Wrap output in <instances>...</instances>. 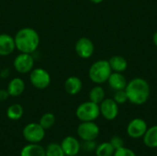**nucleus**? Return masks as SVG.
Returning a JSON list of instances; mask_svg holds the SVG:
<instances>
[{
  "label": "nucleus",
  "mask_w": 157,
  "mask_h": 156,
  "mask_svg": "<svg viewBox=\"0 0 157 156\" xmlns=\"http://www.w3.org/2000/svg\"><path fill=\"white\" fill-rule=\"evenodd\" d=\"M125 91L127 93L128 101L136 106L145 104L151 95L149 83L142 77H135L128 82Z\"/></svg>",
  "instance_id": "f257e3e1"
},
{
  "label": "nucleus",
  "mask_w": 157,
  "mask_h": 156,
  "mask_svg": "<svg viewBox=\"0 0 157 156\" xmlns=\"http://www.w3.org/2000/svg\"><path fill=\"white\" fill-rule=\"evenodd\" d=\"M14 40L16 49L24 53H33L40 44V36L32 28L20 29L16 33Z\"/></svg>",
  "instance_id": "f03ea898"
},
{
  "label": "nucleus",
  "mask_w": 157,
  "mask_h": 156,
  "mask_svg": "<svg viewBox=\"0 0 157 156\" xmlns=\"http://www.w3.org/2000/svg\"><path fill=\"white\" fill-rule=\"evenodd\" d=\"M112 70L107 60H98L91 64L88 70L89 79L96 85H102L108 82Z\"/></svg>",
  "instance_id": "7ed1b4c3"
},
{
  "label": "nucleus",
  "mask_w": 157,
  "mask_h": 156,
  "mask_svg": "<svg viewBox=\"0 0 157 156\" xmlns=\"http://www.w3.org/2000/svg\"><path fill=\"white\" fill-rule=\"evenodd\" d=\"M75 115L80 121H95L100 115L99 105L90 100L83 102L77 107Z\"/></svg>",
  "instance_id": "20e7f679"
},
{
  "label": "nucleus",
  "mask_w": 157,
  "mask_h": 156,
  "mask_svg": "<svg viewBox=\"0 0 157 156\" xmlns=\"http://www.w3.org/2000/svg\"><path fill=\"white\" fill-rule=\"evenodd\" d=\"M22 134L29 143H39L45 137V130L40 125V123L31 122L24 127Z\"/></svg>",
  "instance_id": "39448f33"
},
{
  "label": "nucleus",
  "mask_w": 157,
  "mask_h": 156,
  "mask_svg": "<svg viewBox=\"0 0 157 156\" xmlns=\"http://www.w3.org/2000/svg\"><path fill=\"white\" fill-rule=\"evenodd\" d=\"M99 133V127L94 121H81L77 127V135L83 142L96 141Z\"/></svg>",
  "instance_id": "423d86ee"
},
{
  "label": "nucleus",
  "mask_w": 157,
  "mask_h": 156,
  "mask_svg": "<svg viewBox=\"0 0 157 156\" xmlns=\"http://www.w3.org/2000/svg\"><path fill=\"white\" fill-rule=\"evenodd\" d=\"M29 81L37 89H45L51 84V75L43 68H33L29 74Z\"/></svg>",
  "instance_id": "0eeeda50"
},
{
  "label": "nucleus",
  "mask_w": 157,
  "mask_h": 156,
  "mask_svg": "<svg viewBox=\"0 0 157 156\" xmlns=\"http://www.w3.org/2000/svg\"><path fill=\"white\" fill-rule=\"evenodd\" d=\"M13 65L17 72L19 74L30 73L34 67V58L30 53L20 52L16 56Z\"/></svg>",
  "instance_id": "6e6552de"
},
{
  "label": "nucleus",
  "mask_w": 157,
  "mask_h": 156,
  "mask_svg": "<svg viewBox=\"0 0 157 156\" xmlns=\"http://www.w3.org/2000/svg\"><path fill=\"white\" fill-rule=\"evenodd\" d=\"M148 129L146 121L141 118H135L132 120L127 125V134L132 139H140L143 138Z\"/></svg>",
  "instance_id": "1a4fd4ad"
},
{
  "label": "nucleus",
  "mask_w": 157,
  "mask_h": 156,
  "mask_svg": "<svg viewBox=\"0 0 157 156\" xmlns=\"http://www.w3.org/2000/svg\"><path fill=\"white\" fill-rule=\"evenodd\" d=\"M100 115L107 120H114L119 115V105L113 98H105L99 104Z\"/></svg>",
  "instance_id": "9d476101"
},
{
  "label": "nucleus",
  "mask_w": 157,
  "mask_h": 156,
  "mask_svg": "<svg viewBox=\"0 0 157 156\" xmlns=\"http://www.w3.org/2000/svg\"><path fill=\"white\" fill-rule=\"evenodd\" d=\"M75 50L76 54L82 58V59H88L90 58L95 51V46L93 41L86 38V37H82L80 38L75 46Z\"/></svg>",
  "instance_id": "9b49d317"
},
{
  "label": "nucleus",
  "mask_w": 157,
  "mask_h": 156,
  "mask_svg": "<svg viewBox=\"0 0 157 156\" xmlns=\"http://www.w3.org/2000/svg\"><path fill=\"white\" fill-rule=\"evenodd\" d=\"M60 144L66 156L78 155L81 150V143L76 138L73 136L65 137Z\"/></svg>",
  "instance_id": "f8f14e48"
},
{
  "label": "nucleus",
  "mask_w": 157,
  "mask_h": 156,
  "mask_svg": "<svg viewBox=\"0 0 157 156\" xmlns=\"http://www.w3.org/2000/svg\"><path fill=\"white\" fill-rule=\"evenodd\" d=\"M15 49L16 44L14 38L6 33L0 34V56H7L12 54Z\"/></svg>",
  "instance_id": "ddd939ff"
},
{
  "label": "nucleus",
  "mask_w": 157,
  "mask_h": 156,
  "mask_svg": "<svg viewBox=\"0 0 157 156\" xmlns=\"http://www.w3.org/2000/svg\"><path fill=\"white\" fill-rule=\"evenodd\" d=\"M109 86L113 90H123L126 88V86L128 84V81L126 77L122 74V73H117L112 72L108 79Z\"/></svg>",
  "instance_id": "4468645a"
},
{
  "label": "nucleus",
  "mask_w": 157,
  "mask_h": 156,
  "mask_svg": "<svg viewBox=\"0 0 157 156\" xmlns=\"http://www.w3.org/2000/svg\"><path fill=\"white\" fill-rule=\"evenodd\" d=\"M25 88H26V85L23 79H21L20 77H15L9 81L6 90L10 97H17L23 94Z\"/></svg>",
  "instance_id": "2eb2a0df"
},
{
  "label": "nucleus",
  "mask_w": 157,
  "mask_h": 156,
  "mask_svg": "<svg viewBox=\"0 0 157 156\" xmlns=\"http://www.w3.org/2000/svg\"><path fill=\"white\" fill-rule=\"evenodd\" d=\"M83 87L82 80L77 76H70L64 81V90L71 96L77 95Z\"/></svg>",
  "instance_id": "dca6fc26"
},
{
  "label": "nucleus",
  "mask_w": 157,
  "mask_h": 156,
  "mask_svg": "<svg viewBox=\"0 0 157 156\" xmlns=\"http://www.w3.org/2000/svg\"><path fill=\"white\" fill-rule=\"evenodd\" d=\"M109 63L110 65L112 72L117 73H123L127 70L128 67L127 60L121 55H114L110 57V59L109 60Z\"/></svg>",
  "instance_id": "f3484780"
},
{
  "label": "nucleus",
  "mask_w": 157,
  "mask_h": 156,
  "mask_svg": "<svg viewBox=\"0 0 157 156\" xmlns=\"http://www.w3.org/2000/svg\"><path fill=\"white\" fill-rule=\"evenodd\" d=\"M143 139L146 147L151 149H157V125L148 128Z\"/></svg>",
  "instance_id": "a211bd4d"
},
{
  "label": "nucleus",
  "mask_w": 157,
  "mask_h": 156,
  "mask_svg": "<svg viewBox=\"0 0 157 156\" xmlns=\"http://www.w3.org/2000/svg\"><path fill=\"white\" fill-rule=\"evenodd\" d=\"M20 156H46L45 149L38 143H29L22 148Z\"/></svg>",
  "instance_id": "6ab92c4d"
},
{
  "label": "nucleus",
  "mask_w": 157,
  "mask_h": 156,
  "mask_svg": "<svg viewBox=\"0 0 157 156\" xmlns=\"http://www.w3.org/2000/svg\"><path fill=\"white\" fill-rule=\"evenodd\" d=\"M105 96H106V93H105L104 88L100 85H97L89 92V100L99 105L106 98Z\"/></svg>",
  "instance_id": "aec40b11"
},
{
  "label": "nucleus",
  "mask_w": 157,
  "mask_h": 156,
  "mask_svg": "<svg viewBox=\"0 0 157 156\" xmlns=\"http://www.w3.org/2000/svg\"><path fill=\"white\" fill-rule=\"evenodd\" d=\"M24 109L20 104H12L6 109V116L11 120H18L23 116Z\"/></svg>",
  "instance_id": "412c9836"
},
{
  "label": "nucleus",
  "mask_w": 157,
  "mask_h": 156,
  "mask_svg": "<svg viewBox=\"0 0 157 156\" xmlns=\"http://www.w3.org/2000/svg\"><path fill=\"white\" fill-rule=\"evenodd\" d=\"M114 152L115 149L109 142H104L98 144L95 150L97 156H113Z\"/></svg>",
  "instance_id": "4be33fe9"
},
{
  "label": "nucleus",
  "mask_w": 157,
  "mask_h": 156,
  "mask_svg": "<svg viewBox=\"0 0 157 156\" xmlns=\"http://www.w3.org/2000/svg\"><path fill=\"white\" fill-rule=\"evenodd\" d=\"M45 155L46 156H66L63 153L61 144L57 143H52L48 144L45 148Z\"/></svg>",
  "instance_id": "5701e85b"
},
{
  "label": "nucleus",
  "mask_w": 157,
  "mask_h": 156,
  "mask_svg": "<svg viewBox=\"0 0 157 156\" xmlns=\"http://www.w3.org/2000/svg\"><path fill=\"white\" fill-rule=\"evenodd\" d=\"M40 125L44 129V130H49L51 129L54 123H55V116L51 113V112H47V113H44L40 119Z\"/></svg>",
  "instance_id": "b1692460"
},
{
  "label": "nucleus",
  "mask_w": 157,
  "mask_h": 156,
  "mask_svg": "<svg viewBox=\"0 0 157 156\" xmlns=\"http://www.w3.org/2000/svg\"><path fill=\"white\" fill-rule=\"evenodd\" d=\"M113 99L115 100V102L118 105H123V104H125L128 101V97H127V93H126L125 89L115 91Z\"/></svg>",
  "instance_id": "393cba45"
},
{
  "label": "nucleus",
  "mask_w": 157,
  "mask_h": 156,
  "mask_svg": "<svg viewBox=\"0 0 157 156\" xmlns=\"http://www.w3.org/2000/svg\"><path fill=\"white\" fill-rule=\"evenodd\" d=\"M113 156H137L136 154L132 150L127 147H121L117 150H115Z\"/></svg>",
  "instance_id": "a878e982"
},
{
  "label": "nucleus",
  "mask_w": 157,
  "mask_h": 156,
  "mask_svg": "<svg viewBox=\"0 0 157 156\" xmlns=\"http://www.w3.org/2000/svg\"><path fill=\"white\" fill-rule=\"evenodd\" d=\"M98 144L96 141H84L83 143L81 144V148H83L84 151L87 153H91L96 150Z\"/></svg>",
  "instance_id": "bb28decb"
},
{
  "label": "nucleus",
  "mask_w": 157,
  "mask_h": 156,
  "mask_svg": "<svg viewBox=\"0 0 157 156\" xmlns=\"http://www.w3.org/2000/svg\"><path fill=\"white\" fill-rule=\"evenodd\" d=\"M109 143H111V145L114 147L115 150H117V149H119V148L124 146V141H123V139H121L120 136H113V137L110 139Z\"/></svg>",
  "instance_id": "cd10ccee"
},
{
  "label": "nucleus",
  "mask_w": 157,
  "mask_h": 156,
  "mask_svg": "<svg viewBox=\"0 0 157 156\" xmlns=\"http://www.w3.org/2000/svg\"><path fill=\"white\" fill-rule=\"evenodd\" d=\"M9 94L6 89H0V101H5L8 98Z\"/></svg>",
  "instance_id": "c85d7f7f"
},
{
  "label": "nucleus",
  "mask_w": 157,
  "mask_h": 156,
  "mask_svg": "<svg viewBox=\"0 0 157 156\" xmlns=\"http://www.w3.org/2000/svg\"><path fill=\"white\" fill-rule=\"evenodd\" d=\"M153 41H154V44L155 46L157 48V30L154 33V36H153Z\"/></svg>",
  "instance_id": "c756f323"
},
{
  "label": "nucleus",
  "mask_w": 157,
  "mask_h": 156,
  "mask_svg": "<svg viewBox=\"0 0 157 156\" xmlns=\"http://www.w3.org/2000/svg\"><path fill=\"white\" fill-rule=\"evenodd\" d=\"M90 2H92V3H94V4H100V3H102L104 0H89Z\"/></svg>",
  "instance_id": "7c9ffc66"
},
{
  "label": "nucleus",
  "mask_w": 157,
  "mask_h": 156,
  "mask_svg": "<svg viewBox=\"0 0 157 156\" xmlns=\"http://www.w3.org/2000/svg\"><path fill=\"white\" fill-rule=\"evenodd\" d=\"M75 156H78V155H75Z\"/></svg>",
  "instance_id": "2f4dec72"
},
{
  "label": "nucleus",
  "mask_w": 157,
  "mask_h": 156,
  "mask_svg": "<svg viewBox=\"0 0 157 156\" xmlns=\"http://www.w3.org/2000/svg\"><path fill=\"white\" fill-rule=\"evenodd\" d=\"M156 156H157V154H156Z\"/></svg>",
  "instance_id": "473e14b6"
}]
</instances>
